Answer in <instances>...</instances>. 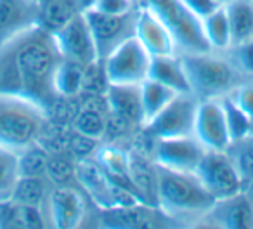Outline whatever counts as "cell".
Listing matches in <instances>:
<instances>
[{"mask_svg": "<svg viewBox=\"0 0 253 229\" xmlns=\"http://www.w3.org/2000/svg\"><path fill=\"white\" fill-rule=\"evenodd\" d=\"M61 54L52 33L30 28L0 46V92L23 95L42 106L57 97L54 73Z\"/></svg>", "mask_w": 253, "mask_h": 229, "instance_id": "1", "label": "cell"}, {"mask_svg": "<svg viewBox=\"0 0 253 229\" xmlns=\"http://www.w3.org/2000/svg\"><path fill=\"white\" fill-rule=\"evenodd\" d=\"M215 201L217 198L205 187L194 172H179L156 165L155 203L172 222L201 224Z\"/></svg>", "mask_w": 253, "mask_h": 229, "instance_id": "2", "label": "cell"}, {"mask_svg": "<svg viewBox=\"0 0 253 229\" xmlns=\"http://www.w3.org/2000/svg\"><path fill=\"white\" fill-rule=\"evenodd\" d=\"M47 125L45 106L23 95L0 92V146L19 153L35 144Z\"/></svg>", "mask_w": 253, "mask_h": 229, "instance_id": "3", "label": "cell"}, {"mask_svg": "<svg viewBox=\"0 0 253 229\" xmlns=\"http://www.w3.org/2000/svg\"><path fill=\"white\" fill-rule=\"evenodd\" d=\"M189 80L191 92L198 99H215L227 95L245 75L225 52H184L179 54Z\"/></svg>", "mask_w": 253, "mask_h": 229, "instance_id": "4", "label": "cell"}, {"mask_svg": "<svg viewBox=\"0 0 253 229\" xmlns=\"http://www.w3.org/2000/svg\"><path fill=\"white\" fill-rule=\"evenodd\" d=\"M167 26L177 47V54L208 52L210 46L200 19L182 0H142Z\"/></svg>", "mask_w": 253, "mask_h": 229, "instance_id": "5", "label": "cell"}, {"mask_svg": "<svg viewBox=\"0 0 253 229\" xmlns=\"http://www.w3.org/2000/svg\"><path fill=\"white\" fill-rule=\"evenodd\" d=\"M153 56L135 35L125 39L102 59L108 84L139 85L149 78Z\"/></svg>", "mask_w": 253, "mask_h": 229, "instance_id": "6", "label": "cell"}, {"mask_svg": "<svg viewBox=\"0 0 253 229\" xmlns=\"http://www.w3.org/2000/svg\"><path fill=\"white\" fill-rule=\"evenodd\" d=\"M194 174L200 177L205 187L217 200L241 193L243 184H245V179H243L241 172L238 170L229 151H210V149H207L203 160L200 162Z\"/></svg>", "mask_w": 253, "mask_h": 229, "instance_id": "7", "label": "cell"}, {"mask_svg": "<svg viewBox=\"0 0 253 229\" xmlns=\"http://www.w3.org/2000/svg\"><path fill=\"white\" fill-rule=\"evenodd\" d=\"M198 102L200 99L191 92L175 94V97L142 129L155 139L193 134Z\"/></svg>", "mask_w": 253, "mask_h": 229, "instance_id": "8", "label": "cell"}, {"mask_svg": "<svg viewBox=\"0 0 253 229\" xmlns=\"http://www.w3.org/2000/svg\"><path fill=\"white\" fill-rule=\"evenodd\" d=\"M47 228L75 229L84 226L87 217V201L84 194L70 186H50L42 207Z\"/></svg>", "mask_w": 253, "mask_h": 229, "instance_id": "9", "label": "cell"}, {"mask_svg": "<svg viewBox=\"0 0 253 229\" xmlns=\"http://www.w3.org/2000/svg\"><path fill=\"white\" fill-rule=\"evenodd\" d=\"M193 136L210 151H229L232 146L222 97L200 99Z\"/></svg>", "mask_w": 253, "mask_h": 229, "instance_id": "10", "label": "cell"}, {"mask_svg": "<svg viewBox=\"0 0 253 229\" xmlns=\"http://www.w3.org/2000/svg\"><path fill=\"white\" fill-rule=\"evenodd\" d=\"M205 153H207V148L193 134L177 136V137H162L155 139L153 162L170 170L196 172Z\"/></svg>", "mask_w": 253, "mask_h": 229, "instance_id": "11", "label": "cell"}, {"mask_svg": "<svg viewBox=\"0 0 253 229\" xmlns=\"http://www.w3.org/2000/svg\"><path fill=\"white\" fill-rule=\"evenodd\" d=\"M139 2H141V0H139ZM137 7L132 12H128V14H122V16L104 14V12H99L92 7L84 11L88 26H90V32H92V37H94V42H95V47H97V54L101 61L104 59L118 44H122L125 39L134 35Z\"/></svg>", "mask_w": 253, "mask_h": 229, "instance_id": "12", "label": "cell"}, {"mask_svg": "<svg viewBox=\"0 0 253 229\" xmlns=\"http://www.w3.org/2000/svg\"><path fill=\"white\" fill-rule=\"evenodd\" d=\"M52 37L63 59L75 61L82 66H88L95 61H101L84 11L78 12Z\"/></svg>", "mask_w": 253, "mask_h": 229, "instance_id": "13", "label": "cell"}, {"mask_svg": "<svg viewBox=\"0 0 253 229\" xmlns=\"http://www.w3.org/2000/svg\"><path fill=\"white\" fill-rule=\"evenodd\" d=\"M134 35L141 40L151 56H170L177 54V47L172 35L162 23V19L144 4L139 2L137 16H135Z\"/></svg>", "mask_w": 253, "mask_h": 229, "instance_id": "14", "label": "cell"}, {"mask_svg": "<svg viewBox=\"0 0 253 229\" xmlns=\"http://www.w3.org/2000/svg\"><path fill=\"white\" fill-rule=\"evenodd\" d=\"M39 26V0H0V46Z\"/></svg>", "mask_w": 253, "mask_h": 229, "instance_id": "15", "label": "cell"}, {"mask_svg": "<svg viewBox=\"0 0 253 229\" xmlns=\"http://www.w3.org/2000/svg\"><path fill=\"white\" fill-rule=\"evenodd\" d=\"M156 210L158 207L148 203L101 208L99 222L104 228H155L167 224V215H155Z\"/></svg>", "mask_w": 253, "mask_h": 229, "instance_id": "16", "label": "cell"}, {"mask_svg": "<svg viewBox=\"0 0 253 229\" xmlns=\"http://www.w3.org/2000/svg\"><path fill=\"white\" fill-rule=\"evenodd\" d=\"M203 222L220 226V228H252L253 226V207L252 200L245 191L232 196L217 200L210 214ZM201 222V224H203Z\"/></svg>", "mask_w": 253, "mask_h": 229, "instance_id": "17", "label": "cell"}, {"mask_svg": "<svg viewBox=\"0 0 253 229\" xmlns=\"http://www.w3.org/2000/svg\"><path fill=\"white\" fill-rule=\"evenodd\" d=\"M109 113L122 118L128 125L142 127L141 84H109L104 92Z\"/></svg>", "mask_w": 253, "mask_h": 229, "instance_id": "18", "label": "cell"}, {"mask_svg": "<svg viewBox=\"0 0 253 229\" xmlns=\"http://www.w3.org/2000/svg\"><path fill=\"white\" fill-rule=\"evenodd\" d=\"M75 177H77V183L84 187L85 193L90 196V200L99 208H109L115 205V201H113V184L109 177L106 176L104 169L95 160H77Z\"/></svg>", "mask_w": 253, "mask_h": 229, "instance_id": "19", "label": "cell"}, {"mask_svg": "<svg viewBox=\"0 0 253 229\" xmlns=\"http://www.w3.org/2000/svg\"><path fill=\"white\" fill-rule=\"evenodd\" d=\"M149 78L167 85L169 89L175 91L177 94L191 92L189 80L184 71L182 61L179 54H170V56H153L151 68H149ZM193 94V92H191Z\"/></svg>", "mask_w": 253, "mask_h": 229, "instance_id": "20", "label": "cell"}, {"mask_svg": "<svg viewBox=\"0 0 253 229\" xmlns=\"http://www.w3.org/2000/svg\"><path fill=\"white\" fill-rule=\"evenodd\" d=\"M231 47L241 46L253 39V0H225Z\"/></svg>", "mask_w": 253, "mask_h": 229, "instance_id": "21", "label": "cell"}, {"mask_svg": "<svg viewBox=\"0 0 253 229\" xmlns=\"http://www.w3.org/2000/svg\"><path fill=\"white\" fill-rule=\"evenodd\" d=\"M78 12V0H39V26L54 35Z\"/></svg>", "mask_w": 253, "mask_h": 229, "instance_id": "22", "label": "cell"}, {"mask_svg": "<svg viewBox=\"0 0 253 229\" xmlns=\"http://www.w3.org/2000/svg\"><path fill=\"white\" fill-rule=\"evenodd\" d=\"M0 228H47L43 210L14 201L0 203Z\"/></svg>", "mask_w": 253, "mask_h": 229, "instance_id": "23", "label": "cell"}, {"mask_svg": "<svg viewBox=\"0 0 253 229\" xmlns=\"http://www.w3.org/2000/svg\"><path fill=\"white\" fill-rule=\"evenodd\" d=\"M177 92L160 82L148 78L141 84V106H142V127L148 125L153 118L175 97Z\"/></svg>", "mask_w": 253, "mask_h": 229, "instance_id": "24", "label": "cell"}, {"mask_svg": "<svg viewBox=\"0 0 253 229\" xmlns=\"http://www.w3.org/2000/svg\"><path fill=\"white\" fill-rule=\"evenodd\" d=\"M203 32L213 52H227L231 49V28L224 4L203 18Z\"/></svg>", "mask_w": 253, "mask_h": 229, "instance_id": "25", "label": "cell"}, {"mask_svg": "<svg viewBox=\"0 0 253 229\" xmlns=\"http://www.w3.org/2000/svg\"><path fill=\"white\" fill-rule=\"evenodd\" d=\"M52 184L42 176H21L16 183L12 191L11 201L19 205H30V207L42 208L45 203V198Z\"/></svg>", "mask_w": 253, "mask_h": 229, "instance_id": "26", "label": "cell"}, {"mask_svg": "<svg viewBox=\"0 0 253 229\" xmlns=\"http://www.w3.org/2000/svg\"><path fill=\"white\" fill-rule=\"evenodd\" d=\"M85 66L75 63V61L61 59L54 73V91L61 97L77 99L82 94V84H84Z\"/></svg>", "mask_w": 253, "mask_h": 229, "instance_id": "27", "label": "cell"}, {"mask_svg": "<svg viewBox=\"0 0 253 229\" xmlns=\"http://www.w3.org/2000/svg\"><path fill=\"white\" fill-rule=\"evenodd\" d=\"M71 129L87 136V137L99 141L106 134L104 113L99 108H95L94 104H88V102L82 104L80 108H77V113H75L73 120H71Z\"/></svg>", "mask_w": 253, "mask_h": 229, "instance_id": "28", "label": "cell"}, {"mask_svg": "<svg viewBox=\"0 0 253 229\" xmlns=\"http://www.w3.org/2000/svg\"><path fill=\"white\" fill-rule=\"evenodd\" d=\"M19 177L18 153L0 146V203L11 200Z\"/></svg>", "mask_w": 253, "mask_h": 229, "instance_id": "29", "label": "cell"}, {"mask_svg": "<svg viewBox=\"0 0 253 229\" xmlns=\"http://www.w3.org/2000/svg\"><path fill=\"white\" fill-rule=\"evenodd\" d=\"M222 104H224L225 120H227V129L232 144H238V142L246 141V139L252 137L253 124L248 120V117H246L245 113L238 108V104L229 95L222 97Z\"/></svg>", "mask_w": 253, "mask_h": 229, "instance_id": "30", "label": "cell"}, {"mask_svg": "<svg viewBox=\"0 0 253 229\" xmlns=\"http://www.w3.org/2000/svg\"><path fill=\"white\" fill-rule=\"evenodd\" d=\"M75 167H77V160L70 153L49 155L45 167V177L52 186H70L73 181H77Z\"/></svg>", "mask_w": 253, "mask_h": 229, "instance_id": "31", "label": "cell"}, {"mask_svg": "<svg viewBox=\"0 0 253 229\" xmlns=\"http://www.w3.org/2000/svg\"><path fill=\"white\" fill-rule=\"evenodd\" d=\"M19 160V174L21 176H42L45 177V167L49 160V153L39 144L28 146L18 153Z\"/></svg>", "mask_w": 253, "mask_h": 229, "instance_id": "32", "label": "cell"}, {"mask_svg": "<svg viewBox=\"0 0 253 229\" xmlns=\"http://www.w3.org/2000/svg\"><path fill=\"white\" fill-rule=\"evenodd\" d=\"M225 54L245 75V78H253V39L241 46L231 47Z\"/></svg>", "mask_w": 253, "mask_h": 229, "instance_id": "33", "label": "cell"}, {"mask_svg": "<svg viewBox=\"0 0 253 229\" xmlns=\"http://www.w3.org/2000/svg\"><path fill=\"white\" fill-rule=\"evenodd\" d=\"M227 95L238 104V108L245 113L248 120L253 124V78H245Z\"/></svg>", "mask_w": 253, "mask_h": 229, "instance_id": "34", "label": "cell"}, {"mask_svg": "<svg viewBox=\"0 0 253 229\" xmlns=\"http://www.w3.org/2000/svg\"><path fill=\"white\" fill-rule=\"evenodd\" d=\"M95 139H90L87 136L80 134V132L70 129L68 134V142H66V151L73 156L75 160H84L94 153L95 149Z\"/></svg>", "mask_w": 253, "mask_h": 229, "instance_id": "35", "label": "cell"}, {"mask_svg": "<svg viewBox=\"0 0 253 229\" xmlns=\"http://www.w3.org/2000/svg\"><path fill=\"white\" fill-rule=\"evenodd\" d=\"M139 5V0H95L90 5L92 9L104 14L122 16L132 12Z\"/></svg>", "mask_w": 253, "mask_h": 229, "instance_id": "36", "label": "cell"}, {"mask_svg": "<svg viewBox=\"0 0 253 229\" xmlns=\"http://www.w3.org/2000/svg\"><path fill=\"white\" fill-rule=\"evenodd\" d=\"M182 2L200 19L207 18L208 14H211V12H213L215 9L220 7V5L224 4V2H220V0H182Z\"/></svg>", "mask_w": 253, "mask_h": 229, "instance_id": "37", "label": "cell"}, {"mask_svg": "<svg viewBox=\"0 0 253 229\" xmlns=\"http://www.w3.org/2000/svg\"><path fill=\"white\" fill-rule=\"evenodd\" d=\"M95 0H78V4H80V7H82V11H85V9H88L92 4H94Z\"/></svg>", "mask_w": 253, "mask_h": 229, "instance_id": "38", "label": "cell"}]
</instances>
